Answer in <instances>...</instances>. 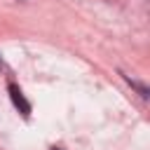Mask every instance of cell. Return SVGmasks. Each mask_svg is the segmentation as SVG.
Returning <instances> with one entry per match:
<instances>
[{
    "instance_id": "1",
    "label": "cell",
    "mask_w": 150,
    "mask_h": 150,
    "mask_svg": "<svg viewBox=\"0 0 150 150\" xmlns=\"http://www.w3.org/2000/svg\"><path fill=\"white\" fill-rule=\"evenodd\" d=\"M9 96H12V103H14V105L21 110V115H26V117H28V115H30V103L23 98L21 89H19L14 82H9Z\"/></svg>"
},
{
    "instance_id": "2",
    "label": "cell",
    "mask_w": 150,
    "mask_h": 150,
    "mask_svg": "<svg viewBox=\"0 0 150 150\" xmlns=\"http://www.w3.org/2000/svg\"><path fill=\"white\" fill-rule=\"evenodd\" d=\"M127 82H129L131 87H136V89H138V94H141L143 98H148V96H150V89H148L145 84H141V82H136V80H129V77H127Z\"/></svg>"
},
{
    "instance_id": "3",
    "label": "cell",
    "mask_w": 150,
    "mask_h": 150,
    "mask_svg": "<svg viewBox=\"0 0 150 150\" xmlns=\"http://www.w3.org/2000/svg\"><path fill=\"white\" fill-rule=\"evenodd\" d=\"M52 150H63V148H52Z\"/></svg>"
},
{
    "instance_id": "4",
    "label": "cell",
    "mask_w": 150,
    "mask_h": 150,
    "mask_svg": "<svg viewBox=\"0 0 150 150\" xmlns=\"http://www.w3.org/2000/svg\"><path fill=\"white\" fill-rule=\"evenodd\" d=\"M0 66H2V63H0Z\"/></svg>"
}]
</instances>
